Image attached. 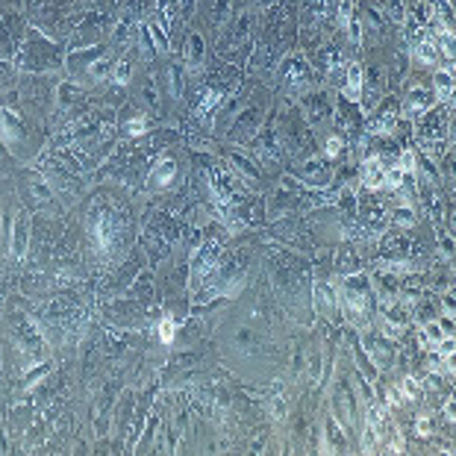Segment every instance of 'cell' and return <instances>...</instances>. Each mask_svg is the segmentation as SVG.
Returning <instances> with one entry per match:
<instances>
[{
	"label": "cell",
	"mask_w": 456,
	"mask_h": 456,
	"mask_svg": "<svg viewBox=\"0 0 456 456\" xmlns=\"http://www.w3.org/2000/svg\"><path fill=\"white\" fill-rule=\"evenodd\" d=\"M159 338L162 341H165V345H171V341H174V336H177V321L171 318V315H162V321H159Z\"/></svg>",
	"instance_id": "cell-27"
},
{
	"label": "cell",
	"mask_w": 456,
	"mask_h": 456,
	"mask_svg": "<svg viewBox=\"0 0 456 456\" xmlns=\"http://www.w3.org/2000/svg\"><path fill=\"white\" fill-rule=\"evenodd\" d=\"M365 350L371 353L374 365H377L380 371H386L388 365H392V338H386L383 333L365 336Z\"/></svg>",
	"instance_id": "cell-14"
},
{
	"label": "cell",
	"mask_w": 456,
	"mask_h": 456,
	"mask_svg": "<svg viewBox=\"0 0 456 456\" xmlns=\"http://www.w3.org/2000/svg\"><path fill=\"white\" fill-rule=\"evenodd\" d=\"M144 248H148V253H151L153 262H159L162 256H168V244H165V239H156V233H148V236H144Z\"/></svg>",
	"instance_id": "cell-26"
},
{
	"label": "cell",
	"mask_w": 456,
	"mask_h": 456,
	"mask_svg": "<svg viewBox=\"0 0 456 456\" xmlns=\"http://www.w3.org/2000/svg\"><path fill=\"white\" fill-rule=\"evenodd\" d=\"M338 298H341V306H345L348 318L353 324H362L368 315V306H371V283L362 274H348L345 280H341Z\"/></svg>",
	"instance_id": "cell-2"
},
{
	"label": "cell",
	"mask_w": 456,
	"mask_h": 456,
	"mask_svg": "<svg viewBox=\"0 0 456 456\" xmlns=\"http://www.w3.org/2000/svg\"><path fill=\"white\" fill-rule=\"evenodd\" d=\"M360 256H356V251L350 248V244H348V248H341V253H338V271L341 274H353V271H360Z\"/></svg>",
	"instance_id": "cell-25"
},
{
	"label": "cell",
	"mask_w": 456,
	"mask_h": 456,
	"mask_svg": "<svg viewBox=\"0 0 456 456\" xmlns=\"http://www.w3.org/2000/svg\"><path fill=\"white\" fill-rule=\"evenodd\" d=\"M433 83H436V89H433L436 101H445L450 106V101H453V77H450V71H436Z\"/></svg>",
	"instance_id": "cell-22"
},
{
	"label": "cell",
	"mask_w": 456,
	"mask_h": 456,
	"mask_svg": "<svg viewBox=\"0 0 456 456\" xmlns=\"http://www.w3.org/2000/svg\"><path fill=\"white\" fill-rule=\"evenodd\" d=\"M27 233H30V224H27V215L18 213L15 215V227H12V236H9V256L18 262L24 259V251H27Z\"/></svg>",
	"instance_id": "cell-16"
},
{
	"label": "cell",
	"mask_w": 456,
	"mask_h": 456,
	"mask_svg": "<svg viewBox=\"0 0 456 456\" xmlns=\"http://www.w3.org/2000/svg\"><path fill=\"white\" fill-rule=\"evenodd\" d=\"M362 183H365V189H371V191L386 189V165H383L377 156L365 159V165H362Z\"/></svg>",
	"instance_id": "cell-19"
},
{
	"label": "cell",
	"mask_w": 456,
	"mask_h": 456,
	"mask_svg": "<svg viewBox=\"0 0 456 456\" xmlns=\"http://www.w3.org/2000/svg\"><path fill=\"white\" fill-rule=\"evenodd\" d=\"M433 103H436V94H433V89H424V86H415V89H410L406 91V97H403V103H400V112L406 118H418V115H424L427 109H433Z\"/></svg>",
	"instance_id": "cell-10"
},
{
	"label": "cell",
	"mask_w": 456,
	"mask_h": 456,
	"mask_svg": "<svg viewBox=\"0 0 456 456\" xmlns=\"http://www.w3.org/2000/svg\"><path fill=\"white\" fill-rule=\"evenodd\" d=\"M430 430H433V427H430V418H424V415H421V418H418V433L424 436V433H430Z\"/></svg>",
	"instance_id": "cell-35"
},
{
	"label": "cell",
	"mask_w": 456,
	"mask_h": 456,
	"mask_svg": "<svg viewBox=\"0 0 456 456\" xmlns=\"http://www.w3.org/2000/svg\"><path fill=\"white\" fill-rule=\"evenodd\" d=\"M356 395L350 392V388L345 383L336 386V424H341V430L345 433H353V424H356Z\"/></svg>",
	"instance_id": "cell-9"
},
{
	"label": "cell",
	"mask_w": 456,
	"mask_h": 456,
	"mask_svg": "<svg viewBox=\"0 0 456 456\" xmlns=\"http://www.w3.org/2000/svg\"><path fill=\"white\" fill-rule=\"evenodd\" d=\"M360 227L368 233V236H377V233H383L386 230V209L383 206H374V203H368V206H362L360 209Z\"/></svg>",
	"instance_id": "cell-17"
},
{
	"label": "cell",
	"mask_w": 456,
	"mask_h": 456,
	"mask_svg": "<svg viewBox=\"0 0 456 456\" xmlns=\"http://www.w3.org/2000/svg\"><path fill=\"white\" fill-rule=\"evenodd\" d=\"M400 230H410V227H415V215H412V209L410 206H400V209H395V218H392Z\"/></svg>",
	"instance_id": "cell-28"
},
{
	"label": "cell",
	"mask_w": 456,
	"mask_h": 456,
	"mask_svg": "<svg viewBox=\"0 0 456 456\" xmlns=\"http://www.w3.org/2000/svg\"><path fill=\"white\" fill-rule=\"evenodd\" d=\"M300 115L309 127H324L327 124V118L333 115V103H330V97L327 94H321V91H306L300 97Z\"/></svg>",
	"instance_id": "cell-7"
},
{
	"label": "cell",
	"mask_w": 456,
	"mask_h": 456,
	"mask_svg": "<svg viewBox=\"0 0 456 456\" xmlns=\"http://www.w3.org/2000/svg\"><path fill=\"white\" fill-rule=\"evenodd\" d=\"M262 121H265V106L244 109L241 115L236 118V127L230 129V141H236V144H251L253 136L259 133V127H262Z\"/></svg>",
	"instance_id": "cell-8"
},
{
	"label": "cell",
	"mask_w": 456,
	"mask_h": 456,
	"mask_svg": "<svg viewBox=\"0 0 456 456\" xmlns=\"http://www.w3.org/2000/svg\"><path fill=\"white\" fill-rule=\"evenodd\" d=\"M251 68H256L259 77H271V71H277V47L271 42H262L256 47V53L251 59Z\"/></svg>",
	"instance_id": "cell-18"
},
{
	"label": "cell",
	"mask_w": 456,
	"mask_h": 456,
	"mask_svg": "<svg viewBox=\"0 0 456 456\" xmlns=\"http://www.w3.org/2000/svg\"><path fill=\"white\" fill-rule=\"evenodd\" d=\"M418 144L424 151H433L436 144L448 141V129H450V109L438 106V109H427L424 115H418Z\"/></svg>",
	"instance_id": "cell-4"
},
{
	"label": "cell",
	"mask_w": 456,
	"mask_h": 456,
	"mask_svg": "<svg viewBox=\"0 0 456 456\" xmlns=\"http://www.w3.org/2000/svg\"><path fill=\"white\" fill-rule=\"evenodd\" d=\"M227 12H230V0H218V4H215V15H213V21H215V24H224Z\"/></svg>",
	"instance_id": "cell-34"
},
{
	"label": "cell",
	"mask_w": 456,
	"mask_h": 456,
	"mask_svg": "<svg viewBox=\"0 0 456 456\" xmlns=\"http://www.w3.org/2000/svg\"><path fill=\"white\" fill-rule=\"evenodd\" d=\"M201 59H203V42L201 36H191V68H198Z\"/></svg>",
	"instance_id": "cell-31"
},
{
	"label": "cell",
	"mask_w": 456,
	"mask_h": 456,
	"mask_svg": "<svg viewBox=\"0 0 456 456\" xmlns=\"http://www.w3.org/2000/svg\"><path fill=\"white\" fill-rule=\"evenodd\" d=\"M253 153H256V162L265 168H277L283 159V144H280V136H277V124L274 121H262L259 133L253 136Z\"/></svg>",
	"instance_id": "cell-5"
},
{
	"label": "cell",
	"mask_w": 456,
	"mask_h": 456,
	"mask_svg": "<svg viewBox=\"0 0 456 456\" xmlns=\"http://www.w3.org/2000/svg\"><path fill=\"white\" fill-rule=\"evenodd\" d=\"M177 180H180V168H177V162L174 159H162L159 165L151 171V177H148V189L151 191H165Z\"/></svg>",
	"instance_id": "cell-13"
},
{
	"label": "cell",
	"mask_w": 456,
	"mask_h": 456,
	"mask_svg": "<svg viewBox=\"0 0 456 456\" xmlns=\"http://www.w3.org/2000/svg\"><path fill=\"white\" fill-rule=\"evenodd\" d=\"M400 388H403V398H406V400H415V398H418V392H421V386H418V380H415V377H406Z\"/></svg>",
	"instance_id": "cell-30"
},
{
	"label": "cell",
	"mask_w": 456,
	"mask_h": 456,
	"mask_svg": "<svg viewBox=\"0 0 456 456\" xmlns=\"http://www.w3.org/2000/svg\"><path fill=\"white\" fill-rule=\"evenodd\" d=\"M277 74H280V83L289 89V94L312 91V65L306 62L300 51H291L277 62Z\"/></svg>",
	"instance_id": "cell-3"
},
{
	"label": "cell",
	"mask_w": 456,
	"mask_h": 456,
	"mask_svg": "<svg viewBox=\"0 0 456 456\" xmlns=\"http://www.w3.org/2000/svg\"><path fill=\"white\" fill-rule=\"evenodd\" d=\"M295 177L306 189H324L333 180V165L321 156H306V159H300V165H295Z\"/></svg>",
	"instance_id": "cell-6"
},
{
	"label": "cell",
	"mask_w": 456,
	"mask_h": 456,
	"mask_svg": "<svg viewBox=\"0 0 456 456\" xmlns=\"http://www.w3.org/2000/svg\"><path fill=\"white\" fill-rule=\"evenodd\" d=\"M398 118H400V106L395 97H388V101L374 112V121H371V129L377 136H388V133H395L398 129Z\"/></svg>",
	"instance_id": "cell-12"
},
{
	"label": "cell",
	"mask_w": 456,
	"mask_h": 456,
	"mask_svg": "<svg viewBox=\"0 0 456 456\" xmlns=\"http://www.w3.org/2000/svg\"><path fill=\"white\" fill-rule=\"evenodd\" d=\"M327 442H333V445H336L333 450H345V448H348L345 436H341V433H338V427H336V418H333V421H327Z\"/></svg>",
	"instance_id": "cell-29"
},
{
	"label": "cell",
	"mask_w": 456,
	"mask_h": 456,
	"mask_svg": "<svg viewBox=\"0 0 456 456\" xmlns=\"http://www.w3.org/2000/svg\"><path fill=\"white\" fill-rule=\"evenodd\" d=\"M268 406H271V415L280 421V418H286V400L280 398V395H274L271 400H268Z\"/></svg>",
	"instance_id": "cell-32"
},
{
	"label": "cell",
	"mask_w": 456,
	"mask_h": 456,
	"mask_svg": "<svg viewBox=\"0 0 456 456\" xmlns=\"http://www.w3.org/2000/svg\"><path fill=\"white\" fill-rule=\"evenodd\" d=\"M412 56H415L421 65H430V68H436V65H438V56H442V53H438V47H436L433 39L427 36V39H421L418 44H412Z\"/></svg>",
	"instance_id": "cell-21"
},
{
	"label": "cell",
	"mask_w": 456,
	"mask_h": 456,
	"mask_svg": "<svg viewBox=\"0 0 456 456\" xmlns=\"http://www.w3.org/2000/svg\"><path fill=\"white\" fill-rule=\"evenodd\" d=\"M383 6L388 9V18H392V21H403V6H400V0H383Z\"/></svg>",
	"instance_id": "cell-33"
},
{
	"label": "cell",
	"mask_w": 456,
	"mask_h": 456,
	"mask_svg": "<svg viewBox=\"0 0 456 456\" xmlns=\"http://www.w3.org/2000/svg\"><path fill=\"white\" fill-rule=\"evenodd\" d=\"M345 148H348V141H345V136H341V133H327V136H324V156H327V159L341 156V153H345Z\"/></svg>",
	"instance_id": "cell-23"
},
{
	"label": "cell",
	"mask_w": 456,
	"mask_h": 456,
	"mask_svg": "<svg viewBox=\"0 0 456 456\" xmlns=\"http://www.w3.org/2000/svg\"><path fill=\"white\" fill-rule=\"evenodd\" d=\"M259 4H271V0H259Z\"/></svg>",
	"instance_id": "cell-36"
},
{
	"label": "cell",
	"mask_w": 456,
	"mask_h": 456,
	"mask_svg": "<svg viewBox=\"0 0 456 456\" xmlns=\"http://www.w3.org/2000/svg\"><path fill=\"white\" fill-rule=\"evenodd\" d=\"M233 171L241 174L244 180H251V183H256L259 177H262L259 165H253V162H251V159H244V156H233Z\"/></svg>",
	"instance_id": "cell-24"
},
{
	"label": "cell",
	"mask_w": 456,
	"mask_h": 456,
	"mask_svg": "<svg viewBox=\"0 0 456 456\" xmlns=\"http://www.w3.org/2000/svg\"><path fill=\"white\" fill-rule=\"evenodd\" d=\"M383 91H386V77H383V71L380 68L362 71V94H360V101L365 103V109H377Z\"/></svg>",
	"instance_id": "cell-11"
},
{
	"label": "cell",
	"mask_w": 456,
	"mask_h": 456,
	"mask_svg": "<svg viewBox=\"0 0 456 456\" xmlns=\"http://www.w3.org/2000/svg\"><path fill=\"white\" fill-rule=\"evenodd\" d=\"M277 136H280V144L291 153V156H312V136H309V129H306V121L300 112L295 109H286L280 112V124H277Z\"/></svg>",
	"instance_id": "cell-1"
},
{
	"label": "cell",
	"mask_w": 456,
	"mask_h": 456,
	"mask_svg": "<svg viewBox=\"0 0 456 456\" xmlns=\"http://www.w3.org/2000/svg\"><path fill=\"white\" fill-rule=\"evenodd\" d=\"M315 306H318V312L324 318H333L336 315V295H333V289L327 286V280H318L315 283Z\"/></svg>",
	"instance_id": "cell-20"
},
{
	"label": "cell",
	"mask_w": 456,
	"mask_h": 456,
	"mask_svg": "<svg viewBox=\"0 0 456 456\" xmlns=\"http://www.w3.org/2000/svg\"><path fill=\"white\" fill-rule=\"evenodd\" d=\"M360 94H362V68L356 62H348L345 77H341V97L350 103H360Z\"/></svg>",
	"instance_id": "cell-15"
}]
</instances>
